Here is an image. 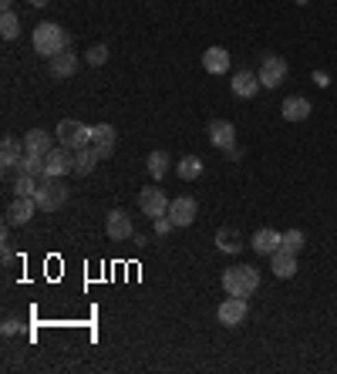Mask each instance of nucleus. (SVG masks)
Listing matches in <instances>:
<instances>
[{
  "label": "nucleus",
  "instance_id": "nucleus-1",
  "mask_svg": "<svg viewBox=\"0 0 337 374\" xmlns=\"http://www.w3.org/2000/svg\"><path fill=\"white\" fill-rule=\"evenodd\" d=\"M64 47H71V38H68L64 27H58V24H51V21H44V24L34 27V51H38L41 58H54V54L64 51Z\"/></svg>",
  "mask_w": 337,
  "mask_h": 374
},
{
  "label": "nucleus",
  "instance_id": "nucleus-2",
  "mask_svg": "<svg viewBox=\"0 0 337 374\" xmlns=\"http://www.w3.org/2000/svg\"><path fill=\"white\" fill-rule=\"evenodd\" d=\"M223 287H226L229 297H250V293H256V287H260V270L250 266V263L229 266V270L223 273Z\"/></svg>",
  "mask_w": 337,
  "mask_h": 374
},
{
  "label": "nucleus",
  "instance_id": "nucleus-3",
  "mask_svg": "<svg viewBox=\"0 0 337 374\" xmlns=\"http://www.w3.org/2000/svg\"><path fill=\"white\" fill-rule=\"evenodd\" d=\"M34 203L44 212H58V209L68 203V186L54 175H41L38 179V192H34Z\"/></svg>",
  "mask_w": 337,
  "mask_h": 374
},
{
  "label": "nucleus",
  "instance_id": "nucleus-4",
  "mask_svg": "<svg viewBox=\"0 0 337 374\" xmlns=\"http://www.w3.org/2000/svg\"><path fill=\"white\" fill-rule=\"evenodd\" d=\"M54 135H58V145H64V149H84V145H91V138H95V125H84V122H71V119H64V122H58L54 128Z\"/></svg>",
  "mask_w": 337,
  "mask_h": 374
},
{
  "label": "nucleus",
  "instance_id": "nucleus-5",
  "mask_svg": "<svg viewBox=\"0 0 337 374\" xmlns=\"http://www.w3.org/2000/svg\"><path fill=\"white\" fill-rule=\"evenodd\" d=\"M287 61L280 58V54H266L263 58V64H260V84L263 88H280V84L287 82Z\"/></svg>",
  "mask_w": 337,
  "mask_h": 374
},
{
  "label": "nucleus",
  "instance_id": "nucleus-6",
  "mask_svg": "<svg viewBox=\"0 0 337 374\" xmlns=\"http://www.w3.org/2000/svg\"><path fill=\"white\" fill-rule=\"evenodd\" d=\"M44 166H47V175L64 179L68 172H75V152L64 149V145H54V149L44 155Z\"/></svg>",
  "mask_w": 337,
  "mask_h": 374
},
{
  "label": "nucleus",
  "instance_id": "nucleus-7",
  "mask_svg": "<svg viewBox=\"0 0 337 374\" xmlns=\"http://www.w3.org/2000/svg\"><path fill=\"white\" fill-rule=\"evenodd\" d=\"M219 324H226V327H236V324H243L247 321V314H250V307H247V297H226L223 303H219Z\"/></svg>",
  "mask_w": 337,
  "mask_h": 374
},
{
  "label": "nucleus",
  "instance_id": "nucleus-8",
  "mask_svg": "<svg viewBox=\"0 0 337 374\" xmlns=\"http://www.w3.org/2000/svg\"><path fill=\"white\" fill-rule=\"evenodd\" d=\"M138 209H142L149 219H155V216H166V212H168L166 192H162V189H155V186L142 189V192H138Z\"/></svg>",
  "mask_w": 337,
  "mask_h": 374
},
{
  "label": "nucleus",
  "instance_id": "nucleus-9",
  "mask_svg": "<svg viewBox=\"0 0 337 374\" xmlns=\"http://www.w3.org/2000/svg\"><path fill=\"white\" fill-rule=\"evenodd\" d=\"M105 233H108V240H115V243H125L128 236L135 233L125 209H112V212H108V219H105Z\"/></svg>",
  "mask_w": 337,
  "mask_h": 374
},
{
  "label": "nucleus",
  "instance_id": "nucleus-10",
  "mask_svg": "<svg viewBox=\"0 0 337 374\" xmlns=\"http://www.w3.org/2000/svg\"><path fill=\"white\" fill-rule=\"evenodd\" d=\"M196 199L192 196H179V199H172L168 203V219L175 223V226H192L196 223Z\"/></svg>",
  "mask_w": 337,
  "mask_h": 374
},
{
  "label": "nucleus",
  "instance_id": "nucleus-11",
  "mask_svg": "<svg viewBox=\"0 0 337 374\" xmlns=\"http://www.w3.org/2000/svg\"><path fill=\"white\" fill-rule=\"evenodd\" d=\"M34 212H38L34 196H17V199L10 203V209H7V223H10V226H24V223L34 219Z\"/></svg>",
  "mask_w": 337,
  "mask_h": 374
},
{
  "label": "nucleus",
  "instance_id": "nucleus-12",
  "mask_svg": "<svg viewBox=\"0 0 337 374\" xmlns=\"http://www.w3.org/2000/svg\"><path fill=\"white\" fill-rule=\"evenodd\" d=\"M47 68H51L54 78H71V75L78 71V58H75L71 47H64V51H58L54 58H47Z\"/></svg>",
  "mask_w": 337,
  "mask_h": 374
},
{
  "label": "nucleus",
  "instance_id": "nucleus-13",
  "mask_svg": "<svg viewBox=\"0 0 337 374\" xmlns=\"http://www.w3.org/2000/svg\"><path fill=\"white\" fill-rule=\"evenodd\" d=\"M115 125H108V122H101V125H95V138H91V145H95V152H98V159H108L112 152H115Z\"/></svg>",
  "mask_w": 337,
  "mask_h": 374
},
{
  "label": "nucleus",
  "instance_id": "nucleus-14",
  "mask_svg": "<svg viewBox=\"0 0 337 374\" xmlns=\"http://www.w3.org/2000/svg\"><path fill=\"white\" fill-rule=\"evenodd\" d=\"M210 142L216 145V149L236 145V128L226 122V119H216V122H210Z\"/></svg>",
  "mask_w": 337,
  "mask_h": 374
},
{
  "label": "nucleus",
  "instance_id": "nucleus-15",
  "mask_svg": "<svg viewBox=\"0 0 337 374\" xmlns=\"http://www.w3.org/2000/svg\"><path fill=\"white\" fill-rule=\"evenodd\" d=\"M280 240H284V233H277V229H256L253 233V249L260 256H273L280 249Z\"/></svg>",
  "mask_w": 337,
  "mask_h": 374
},
{
  "label": "nucleus",
  "instance_id": "nucleus-16",
  "mask_svg": "<svg viewBox=\"0 0 337 374\" xmlns=\"http://www.w3.org/2000/svg\"><path fill=\"white\" fill-rule=\"evenodd\" d=\"M270 270H273V277L290 280V277L297 273V256L294 253H287V249H277V253L270 256Z\"/></svg>",
  "mask_w": 337,
  "mask_h": 374
},
{
  "label": "nucleus",
  "instance_id": "nucleus-17",
  "mask_svg": "<svg viewBox=\"0 0 337 374\" xmlns=\"http://www.w3.org/2000/svg\"><path fill=\"white\" fill-rule=\"evenodd\" d=\"M203 68H206L210 75H226V71H229V51H226V47H206Z\"/></svg>",
  "mask_w": 337,
  "mask_h": 374
},
{
  "label": "nucleus",
  "instance_id": "nucleus-18",
  "mask_svg": "<svg viewBox=\"0 0 337 374\" xmlns=\"http://www.w3.org/2000/svg\"><path fill=\"white\" fill-rule=\"evenodd\" d=\"M54 149V138L44 132V128H31L24 135V152H34V155H47Z\"/></svg>",
  "mask_w": 337,
  "mask_h": 374
},
{
  "label": "nucleus",
  "instance_id": "nucleus-19",
  "mask_svg": "<svg viewBox=\"0 0 337 374\" xmlns=\"http://www.w3.org/2000/svg\"><path fill=\"white\" fill-rule=\"evenodd\" d=\"M260 88H263V84H260V75H253V71H236V75H233V95H236V98H253Z\"/></svg>",
  "mask_w": 337,
  "mask_h": 374
},
{
  "label": "nucleus",
  "instance_id": "nucleus-20",
  "mask_svg": "<svg viewBox=\"0 0 337 374\" xmlns=\"http://www.w3.org/2000/svg\"><path fill=\"white\" fill-rule=\"evenodd\" d=\"M280 115L287 119V122H303V119H310V101L307 98H287L284 105H280Z\"/></svg>",
  "mask_w": 337,
  "mask_h": 374
},
{
  "label": "nucleus",
  "instance_id": "nucleus-21",
  "mask_svg": "<svg viewBox=\"0 0 337 374\" xmlns=\"http://www.w3.org/2000/svg\"><path fill=\"white\" fill-rule=\"evenodd\" d=\"M98 162H101V159H98L95 145H84V149H75V175H91Z\"/></svg>",
  "mask_w": 337,
  "mask_h": 374
},
{
  "label": "nucleus",
  "instance_id": "nucleus-22",
  "mask_svg": "<svg viewBox=\"0 0 337 374\" xmlns=\"http://www.w3.org/2000/svg\"><path fill=\"white\" fill-rule=\"evenodd\" d=\"M24 159V145L17 138H3L0 145V166L3 169H17V162Z\"/></svg>",
  "mask_w": 337,
  "mask_h": 374
},
{
  "label": "nucleus",
  "instance_id": "nucleus-23",
  "mask_svg": "<svg viewBox=\"0 0 337 374\" xmlns=\"http://www.w3.org/2000/svg\"><path fill=\"white\" fill-rule=\"evenodd\" d=\"M175 172H179V179L192 182V179L203 175V159L199 155H182V162H175Z\"/></svg>",
  "mask_w": 337,
  "mask_h": 374
},
{
  "label": "nucleus",
  "instance_id": "nucleus-24",
  "mask_svg": "<svg viewBox=\"0 0 337 374\" xmlns=\"http://www.w3.org/2000/svg\"><path fill=\"white\" fill-rule=\"evenodd\" d=\"M17 172H24V175H34V179H41V175H47V166H44V155H34V152H24V159L17 162Z\"/></svg>",
  "mask_w": 337,
  "mask_h": 374
},
{
  "label": "nucleus",
  "instance_id": "nucleus-25",
  "mask_svg": "<svg viewBox=\"0 0 337 374\" xmlns=\"http://www.w3.org/2000/svg\"><path fill=\"white\" fill-rule=\"evenodd\" d=\"M216 247L223 249V253H240V249H243V240H240V233H236V229L223 226V229L216 233Z\"/></svg>",
  "mask_w": 337,
  "mask_h": 374
},
{
  "label": "nucleus",
  "instance_id": "nucleus-26",
  "mask_svg": "<svg viewBox=\"0 0 337 374\" xmlns=\"http://www.w3.org/2000/svg\"><path fill=\"white\" fill-rule=\"evenodd\" d=\"M145 169H149V175L159 182V179L168 172V152H152V155L145 159Z\"/></svg>",
  "mask_w": 337,
  "mask_h": 374
},
{
  "label": "nucleus",
  "instance_id": "nucleus-27",
  "mask_svg": "<svg viewBox=\"0 0 337 374\" xmlns=\"http://www.w3.org/2000/svg\"><path fill=\"white\" fill-rule=\"evenodd\" d=\"M307 247V236H303V229H287L284 233V240H280V249H287V253H300V249Z\"/></svg>",
  "mask_w": 337,
  "mask_h": 374
},
{
  "label": "nucleus",
  "instance_id": "nucleus-28",
  "mask_svg": "<svg viewBox=\"0 0 337 374\" xmlns=\"http://www.w3.org/2000/svg\"><path fill=\"white\" fill-rule=\"evenodd\" d=\"M0 34H3V41H14V38L21 34V21H17L14 10H3V17H0Z\"/></svg>",
  "mask_w": 337,
  "mask_h": 374
},
{
  "label": "nucleus",
  "instance_id": "nucleus-29",
  "mask_svg": "<svg viewBox=\"0 0 337 374\" xmlns=\"http://www.w3.org/2000/svg\"><path fill=\"white\" fill-rule=\"evenodd\" d=\"M38 192V179L34 175H17V182H14V196H34Z\"/></svg>",
  "mask_w": 337,
  "mask_h": 374
},
{
  "label": "nucleus",
  "instance_id": "nucleus-30",
  "mask_svg": "<svg viewBox=\"0 0 337 374\" xmlns=\"http://www.w3.org/2000/svg\"><path fill=\"white\" fill-rule=\"evenodd\" d=\"M105 61H108V47H105V44H95V47L88 51V64L98 68V64H105Z\"/></svg>",
  "mask_w": 337,
  "mask_h": 374
},
{
  "label": "nucleus",
  "instance_id": "nucleus-31",
  "mask_svg": "<svg viewBox=\"0 0 337 374\" xmlns=\"http://www.w3.org/2000/svg\"><path fill=\"white\" fill-rule=\"evenodd\" d=\"M152 223H155V236H166V233H172V226H175V223L168 219V212L166 216H155Z\"/></svg>",
  "mask_w": 337,
  "mask_h": 374
},
{
  "label": "nucleus",
  "instance_id": "nucleus-32",
  "mask_svg": "<svg viewBox=\"0 0 337 374\" xmlns=\"http://www.w3.org/2000/svg\"><path fill=\"white\" fill-rule=\"evenodd\" d=\"M17 327H21V321H17V317H7L0 331H3V334H7V337H10V334H17Z\"/></svg>",
  "mask_w": 337,
  "mask_h": 374
},
{
  "label": "nucleus",
  "instance_id": "nucleus-33",
  "mask_svg": "<svg viewBox=\"0 0 337 374\" xmlns=\"http://www.w3.org/2000/svg\"><path fill=\"white\" fill-rule=\"evenodd\" d=\"M223 152H226V159H229V162H236V159H240V149H236V145H229V149H223Z\"/></svg>",
  "mask_w": 337,
  "mask_h": 374
},
{
  "label": "nucleus",
  "instance_id": "nucleus-34",
  "mask_svg": "<svg viewBox=\"0 0 337 374\" xmlns=\"http://www.w3.org/2000/svg\"><path fill=\"white\" fill-rule=\"evenodd\" d=\"M314 82H317V84H331V78H327L324 71H314Z\"/></svg>",
  "mask_w": 337,
  "mask_h": 374
},
{
  "label": "nucleus",
  "instance_id": "nucleus-35",
  "mask_svg": "<svg viewBox=\"0 0 337 374\" xmlns=\"http://www.w3.org/2000/svg\"><path fill=\"white\" fill-rule=\"evenodd\" d=\"M0 7H3V10H14V0H0Z\"/></svg>",
  "mask_w": 337,
  "mask_h": 374
},
{
  "label": "nucleus",
  "instance_id": "nucleus-36",
  "mask_svg": "<svg viewBox=\"0 0 337 374\" xmlns=\"http://www.w3.org/2000/svg\"><path fill=\"white\" fill-rule=\"evenodd\" d=\"M31 3H34V7H44V3H51V0H31Z\"/></svg>",
  "mask_w": 337,
  "mask_h": 374
},
{
  "label": "nucleus",
  "instance_id": "nucleus-37",
  "mask_svg": "<svg viewBox=\"0 0 337 374\" xmlns=\"http://www.w3.org/2000/svg\"><path fill=\"white\" fill-rule=\"evenodd\" d=\"M297 3H300V7H303V3H307V0H297Z\"/></svg>",
  "mask_w": 337,
  "mask_h": 374
}]
</instances>
